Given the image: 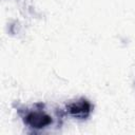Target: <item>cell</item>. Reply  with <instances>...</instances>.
Listing matches in <instances>:
<instances>
[{"mask_svg":"<svg viewBox=\"0 0 135 135\" xmlns=\"http://www.w3.org/2000/svg\"><path fill=\"white\" fill-rule=\"evenodd\" d=\"M43 102H36L32 108L17 107V113L23 123L32 130H42L53 123V118L45 112Z\"/></svg>","mask_w":135,"mask_h":135,"instance_id":"cell-1","label":"cell"},{"mask_svg":"<svg viewBox=\"0 0 135 135\" xmlns=\"http://www.w3.org/2000/svg\"><path fill=\"white\" fill-rule=\"evenodd\" d=\"M93 111L92 103L84 97H80L75 101L68 103L62 111V114H68L76 119H86Z\"/></svg>","mask_w":135,"mask_h":135,"instance_id":"cell-2","label":"cell"}]
</instances>
